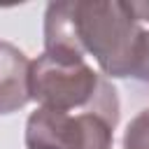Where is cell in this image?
Returning <instances> with one entry per match:
<instances>
[{"instance_id":"obj_1","label":"cell","mask_w":149,"mask_h":149,"mask_svg":"<svg viewBox=\"0 0 149 149\" xmlns=\"http://www.w3.org/2000/svg\"><path fill=\"white\" fill-rule=\"evenodd\" d=\"M30 98L54 112L105 109L119 114V95L112 81L86 61H65L42 54L30 65Z\"/></svg>"},{"instance_id":"obj_7","label":"cell","mask_w":149,"mask_h":149,"mask_svg":"<svg viewBox=\"0 0 149 149\" xmlns=\"http://www.w3.org/2000/svg\"><path fill=\"white\" fill-rule=\"evenodd\" d=\"M130 77H133V79H140V81H149V30H147V28L142 30L140 42H137Z\"/></svg>"},{"instance_id":"obj_4","label":"cell","mask_w":149,"mask_h":149,"mask_svg":"<svg viewBox=\"0 0 149 149\" xmlns=\"http://www.w3.org/2000/svg\"><path fill=\"white\" fill-rule=\"evenodd\" d=\"M30 65L33 61L19 47L0 42V114L19 112L33 100Z\"/></svg>"},{"instance_id":"obj_6","label":"cell","mask_w":149,"mask_h":149,"mask_svg":"<svg viewBox=\"0 0 149 149\" xmlns=\"http://www.w3.org/2000/svg\"><path fill=\"white\" fill-rule=\"evenodd\" d=\"M123 149H149V107L137 112L126 126Z\"/></svg>"},{"instance_id":"obj_2","label":"cell","mask_w":149,"mask_h":149,"mask_svg":"<svg viewBox=\"0 0 149 149\" xmlns=\"http://www.w3.org/2000/svg\"><path fill=\"white\" fill-rule=\"evenodd\" d=\"M77 35L107 77H130L142 26L123 0H74Z\"/></svg>"},{"instance_id":"obj_8","label":"cell","mask_w":149,"mask_h":149,"mask_svg":"<svg viewBox=\"0 0 149 149\" xmlns=\"http://www.w3.org/2000/svg\"><path fill=\"white\" fill-rule=\"evenodd\" d=\"M135 21L142 26V23H149V0H142V2H128Z\"/></svg>"},{"instance_id":"obj_5","label":"cell","mask_w":149,"mask_h":149,"mask_svg":"<svg viewBox=\"0 0 149 149\" xmlns=\"http://www.w3.org/2000/svg\"><path fill=\"white\" fill-rule=\"evenodd\" d=\"M44 54L65 61H84V49L77 35L74 0L49 2L44 12Z\"/></svg>"},{"instance_id":"obj_3","label":"cell","mask_w":149,"mask_h":149,"mask_svg":"<svg viewBox=\"0 0 149 149\" xmlns=\"http://www.w3.org/2000/svg\"><path fill=\"white\" fill-rule=\"evenodd\" d=\"M119 114L37 107L26 121V149H112Z\"/></svg>"}]
</instances>
